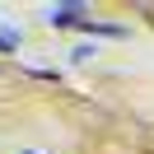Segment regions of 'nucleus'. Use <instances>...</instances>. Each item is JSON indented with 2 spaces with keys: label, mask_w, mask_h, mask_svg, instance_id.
I'll use <instances>...</instances> for the list:
<instances>
[{
  "label": "nucleus",
  "mask_w": 154,
  "mask_h": 154,
  "mask_svg": "<svg viewBox=\"0 0 154 154\" xmlns=\"http://www.w3.org/2000/svg\"><path fill=\"white\" fill-rule=\"evenodd\" d=\"M84 5H56L51 10V28H84Z\"/></svg>",
  "instance_id": "nucleus-1"
},
{
  "label": "nucleus",
  "mask_w": 154,
  "mask_h": 154,
  "mask_svg": "<svg viewBox=\"0 0 154 154\" xmlns=\"http://www.w3.org/2000/svg\"><path fill=\"white\" fill-rule=\"evenodd\" d=\"M19 47V33H0V51H14Z\"/></svg>",
  "instance_id": "nucleus-2"
},
{
  "label": "nucleus",
  "mask_w": 154,
  "mask_h": 154,
  "mask_svg": "<svg viewBox=\"0 0 154 154\" xmlns=\"http://www.w3.org/2000/svg\"><path fill=\"white\" fill-rule=\"evenodd\" d=\"M23 154H38V149H23Z\"/></svg>",
  "instance_id": "nucleus-3"
}]
</instances>
